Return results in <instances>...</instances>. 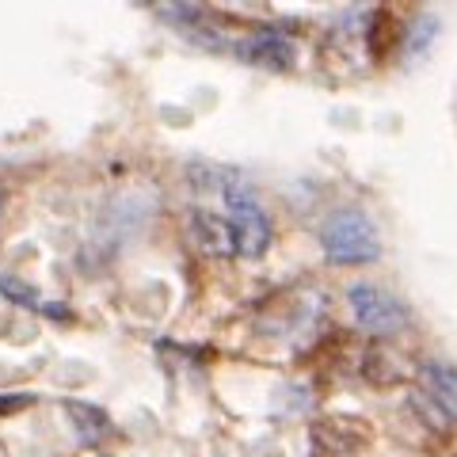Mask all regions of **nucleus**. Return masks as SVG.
<instances>
[{"instance_id":"nucleus-1","label":"nucleus","mask_w":457,"mask_h":457,"mask_svg":"<svg viewBox=\"0 0 457 457\" xmlns=\"http://www.w3.org/2000/svg\"><path fill=\"white\" fill-rule=\"evenodd\" d=\"M320 248L332 263L339 267H362L374 263L381 255V240H378V225L370 221L366 210L343 206L320 228Z\"/></svg>"},{"instance_id":"nucleus-2","label":"nucleus","mask_w":457,"mask_h":457,"mask_svg":"<svg viewBox=\"0 0 457 457\" xmlns=\"http://www.w3.org/2000/svg\"><path fill=\"white\" fill-rule=\"evenodd\" d=\"M225 210H228V233H233V252L245 255V260H263L270 252V237H275V228H270V218L263 203L255 198V191L248 187L245 179H225Z\"/></svg>"},{"instance_id":"nucleus-3","label":"nucleus","mask_w":457,"mask_h":457,"mask_svg":"<svg viewBox=\"0 0 457 457\" xmlns=\"http://www.w3.org/2000/svg\"><path fill=\"white\" fill-rule=\"evenodd\" d=\"M347 305H351V317L362 332L378 336V339H389V336H400L404 328L411 324V312L408 305L393 297L389 290H381L374 282H354L347 290Z\"/></svg>"},{"instance_id":"nucleus-4","label":"nucleus","mask_w":457,"mask_h":457,"mask_svg":"<svg viewBox=\"0 0 457 457\" xmlns=\"http://www.w3.org/2000/svg\"><path fill=\"white\" fill-rule=\"evenodd\" d=\"M237 54L245 57L248 65L270 69V73H286L294 69V42L278 27H263V31H252L245 42L237 46Z\"/></svg>"},{"instance_id":"nucleus-5","label":"nucleus","mask_w":457,"mask_h":457,"mask_svg":"<svg viewBox=\"0 0 457 457\" xmlns=\"http://www.w3.org/2000/svg\"><path fill=\"white\" fill-rule=\"evenodd\" d=\"M420 381L427 396L435 400V408L442 411L446 420H457V366L442 362V359H427L420 366Z\"/></svg>"},{"instance_id":"nucleus-6","label":"nucleus","mask_w":457,"mask_h":457,"mask_svg":"<svg viewBox=\"0 0 457 457\" xmlns=\"http://www.w3.org/2000/svg\"><path fill=\"white\" fill-rule=\"evenodd\" d=\"M65 416L73 423V435L80 446H99L107 435H111V420L104 408L96 404H84V400H65Z\"/></svg>"},{"instance_id":"nucleus-7","label":"nucleus","mask_w":457,"mask_h":457,"mask_svg":"<svg viewBox=\"0 0 457 457\" xmlns=\"http://www.w3.org/2000/svg\"><path fill=\"white\" fill-rule=\"evenodd\" d=\"M191 233H195V245L203 252H210V255H233V233H228V221H221L218 213L195 210L191 213Z\"/></svg>"},{"instance_id":"nucleus-8","label":"nucleus","mask_w":457,"mask_h":457,"mask_svg":"<svg viewBox=\"0 0 457 457\" xmlns=\"http://www.w3.org/2000/svg\"><path fill=\"white\" fill-rule=\"evenodd\" d=\"M362 378H366V381H374V385H400V381L408 378V366L400 362V354L374 347V351H366Z\"/></svg>"},{"instance_id":"nucleus-9","label":"nucleus","mask_w":457,"mask_h":457,"mask_svg":"<svg viewBox=\"0 0 457 457\" xmlns=\"http://www.w3.org/2000/svg\"><path fill=\"white\" fill-rule=\"evenodd\" d=\"M0 294H4V297H12V302H16V305L38 309V312H46V317H57V320H69V312H65V309L46 305V302H42V294L35 290V286H27V282L12 278V275H0Z\"/></svg>"},{"instance_id":"nucleus-10","label":"nucleus","mask_w":457,"mask_h":457,"mask_svg":"<svg viewBox=\"0 0 457 457\" xmlns=\"http://www.w3.org/2000/svg\"><path fill=\"white\" fill-rule=\"evenodd\" d=\"M420 27H423V31L408 38V54H423V50H427V42H431V38L438 35V23H435V20H423Z\"/></svg>"},{"instance_id":"nucleus-11","label":"nucleus","mask_w":457,"mask_h":457,"mask_svg":"<svg viewBox=\"0 0 457 457\" xmlns=\"http://www.w3.org/2000/svg\"><path fill=\"white\" fill-rule=\"evenodd\" d=\"M27 404H35L31 393H23V396H0V411H20Z\"/></svg>"}]
</instances>
